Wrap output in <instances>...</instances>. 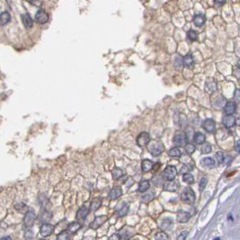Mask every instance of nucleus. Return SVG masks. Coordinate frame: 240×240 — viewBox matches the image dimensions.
Returning <instances> with one entry per match:
<instances>
[{
    "instance_id": "f257e3e1",
    "label": "nucleus",
    "mask_w": 240,
    "mask_h": 240,
    "mask_svg": "<svg viewBox=\"0 0 240 240\" xmlns=\"http://www.w3.org/2000/svg\"><path fill=\"white\" fill-rule=\"evenodd\" d=\"M147 146L148 152L153 156L160 155L163 153V151L165 150V147H164L163 144L160 141H158V140H155V141L149 142Z\"/></svg>"
},
{
    "instance_id": "f03ea898",
    "label": "nucleus",
    "mask_w": 240,
    "mask_h": 240,
    "mask_svg": "<svg viewBox=\"0 0 240 240\" xmlns=\"http://www.w3.org/2000/svg\"><path fill=\"white\" fill-rule=\"evenodd\" d=\"M181 199L185 204L192 205L195 202V193L191 188H185L181 194Z\"/></svg>"
},
{
    "instance_id": "7ed1b4c3",
    "label": "nucleus",
    "mask_w": 240,
    "mask_h": 240,
    "mask_svg": "<svg viewBox=\"0 0 240 240\" xmlns=\"http://www.w3.org/2000/svg\"><path fill=\"white\" fill-rule=\"evenodd\" d=\"M134 235H135V229L129 226H125L122 228H120V230L118 233V236L120 237V239L123 240H129Z\"/></svg>"
},
{
    "instance_id": "20e7f679",
    "label": "nucleus",
    "mask_w": 240,
    "mask_h": 240,
    "mask_svg": "<svg viewBox=\"0 0 240 240\" xmlns=\"http://www.w3.org/2000/svg\"><path fill=\"white\" fill-rule=\"evenodd\" d=\"M176 175H177L176 169L174 166H172V165L167 166L163 172V177L167 179V181H174Z\"/></svg>"
},
{
    "instance_id": "39448f33",
    "label": "nucleus",
    "mask_w": 240,
    "mask_h": 240,
    "mask_svg": "<svg viewBox=\"0 0 240 240\" xmlns=\"http://www.w3.org/2000/svg\"><path fill=\"white\" fill-rule=\"evenodd\" d=\"M35 219H36V214H35V212H34L33 210L30 209V210L27 211V213L25 214V217H24V225H25L26 227H32V226L33 225Z\"/></svg>"
},
{
    "instance_id": "423d86ee",
    "label": "nucleus",
    "mask_w": 240,
    "mask_h": 240,
    "mask_svg": "<svg viewBox=\"0 0 240 240\" xmlns=\"http://www.w3.org/2000/svg\"><path fill=\"white\" fill-rule=\"evenodd\" d=\"M149 142H150V135H149V134L147 133V132L140 133L137 137V144L140 147L147 145Z\"/></svg>"
},
{
    "instance_id": "0eeeda50",
    "label": "nucleus",
    "mask_w": 240,
    "mask_h": 240,
    "mask_svg": "<svg viewBox=\"0 0 240 240\" xmlns=\"http://www.w3.org/2000/svg\"><path fill=\"white\" fill-rule=\"evenodd\" d=\"M174 144L176 146H184L187 144V138L184 133H177L174 134Z\"/></svg>"
},
{
    "instance_id": "6e6552de",
    "label": "nucleus",
    "mask_w": 240,
    "mask_h": 240,
    "mask_svg": "<svg viewBox=\"0 0 240 240\" xmlns=\"http://www.w3.org/2000/svg\"><path fill=\"white\" fill-rule=\"evenodd\" d=\"M35 20L39 24H45L49 21V15L43 9H39L35 15Z\"/></svg>"
},
{
    "instance_id": "1a4fd4ad",
    "label": "nucleus",
    "mask_w": 240,
    "mask_h": 240,
    "mask_svg": "<svg viewBox=\"0 0 240 240\" xmlns=\"http://www.w3.org/2000/svg\"><path fill=\"white\" fill-rule=\"evenodd\" d=\"M54 226H52L51 224H48V223H45L43 224L42 227H41V229H40V233L42 237H49L50 236L53 232H54Z\"/></svg>"
},
{
    "instance_id": "9d476101",
    "label": "nucleus",
    "mask_w": 240,
    "mask_h": 240,
    "mask_svg": "<svg viewBox=\"0 0 240 240\" xmlns=\"http://www.w3.org/2000/svg\"><path fill=\"white\" fill-rule=\"evenodd\" d=\"M106 220H107V217L106 216L96 217V218H95V220L90 224V228H92V229H97V228H99Z\"/></svg>"
},
{
    "instance_id": "9b49d317",
    "label": "nucleus",
    "mask_w": 240,
    "mask_h": 240,
    "mask_svg": "<svg viewBox=\"0 0 240 240\" xmlns=\"http://www.w3.org/2000/svg\"><path fill=\"white\" fill-rule=\"evenodd\" d=\"M202 127L209 133H211V132H214L215 131V127H216V124H215V121L213 119H211V118H208L206 119L203 124H202Z\"/></svg>"
},
{
    "instance_id": "f8f14e48",
    "label": "nucleus",
    "mask_w": 240,
    "mask_h": 240,
    "mask_svg": "<svg viewBox=\"0 0 240 240\" xmlns=\"http://www.w3.org/2000/svg\"><path fill=\"white\" fill-rule=\"evenodd\" d=\"M178 184L174 181H167L163 184V190L166 191H170V192H175L178 190Z\"/></svg>"
},
{
    "instance_id": "ddd939ff",
    "label": "nucleus",
    "mask_w": 240,
    "mask_h": 240,
    "mask_svg": "<svg viewBox=\"0 0 240 240\" xmlns=\"http://www.w3.org/2000/svg\"><path fill=\"white\" fill-rule=\"evenodd\" d=\"M190 217H191V215H190V213H188L187 211L179 210L177 212V215H176V219L180 223H186L190 219Z\"/></svg>"
},
{
    "instance_id": "4468645a",
    "label": "nucleus",
    "mask_w": 240,
    "mask_h": 240,
    "mask_svg": "<svg viewBox=\"0 0 240 240\" xmlns=\"http://www.w3.org/2000/svg\"><path fill=\"white\" fill-rule=\"evenodd\" d=\"M224 110H225V113L228 116H232L236 112V110H237V105L233 101H228V102L226 103L225 107H224Z\"/></svg>"
},
{
    "instance_id": "2eb2a0df",
    "label": "nucleus",
    "mask_w": 240,
    "mask_h": 240,
    "mask_svg": "<svg viewBox=\"0 0 240 240\" xmlns=\"http://www.w3.org/2000/svg\"><path fill=\"white\" fill-rule=\"evenodd\" d=\"M222 123L228 128H231L236 124V118L234 116H225L222 119Z\"/></svg>"
},
{
    "instance_id": "dca6fc26",
    "label": "nucleus",
    "mask_w": 240,
    "mask_h": 240,
    "mask_svg": "<svg viewBox=\"0 0 240 240\" xmlns=\"http://www.w3.org/2000/svg\"><path fill=\"white\" fill-rule=\"evenodd\" d=\"M122 195V190L120 187H113L110 193H109V198L111 200H116L118 198H120V196Z\"/></svg>"
},
{
    "instance_id": "f3484780",
    "label": "nucleus",
    "mask_w": 240,
    "mask_h": 240,
    "mask_svg": "<svg viewBox=\"0 0 240 240\" xmlns=\"http://www.w3.org/2000/svg\"><path fill=\"white\" fill-rule=\"evenodd\" d=\"M217 89L216 82L212 79H208L205 83V90L208 93H212Z\"/></svg>"
},
{
    "instance_id": "a211bd4d",
    "label": "nucleus",
    "mask_w": 240,
    "mask_h": 240,
    "mask_svg": "<svg viewBox=\"0 0 240 240\" xmlns=\"http://www.w3.org/2000/svg\"><path fill=\"white\" fill-rule=\"evenodd\" d=\"M205 21H206V17H205V16H204V15H202V14L195 15V16H194V17H193V22H194V25L198 27L202 26L204 25Z\"/></svg>"
},
{
    "instance_id": "6ab92c4d",
    "label": "nucleus",
    "mask_w": 240,
    "mask_h": 240,
    "mask_svg": "<svg viewBox=\"0 0 240 240\" xmlns=\"http://www.w3.org/2000/svg\"><path fill=\"white\" fill-rule=\"evenodd\" d=\"M89 208H87L86 205H83L76 213V218L77 219H85V217L89 213Z\"/></svg>"
},
{
    "instance_id": "aec40b11",
    "label": "nucleus",
    "mask_w": 240,
    "mask_h": 240,
    "mask_svg": "<svg viewBox=\"0 0 240 240\" xmlns=\"http://www.w3.org/2000/svg\"><path fill=\"white\" fill-rule=\"evenodd\" d=\"M21 18H22V22H23L24 26L26 27V28H31V27L32 26V25H33L32 19V17H31L28 14H24V15H22Z\"/></svg>"
},
{
    "instance_id": "412c9836",
    "label": "nucleus",
    "mask_w": 240,
    "mask_h": 240,
    "mask_svg": "<svg viewBox=\"0 0 240 240\" xmlns=\"http://www.w3.org/2000/svg\"><path fill=\"white\" fill-rule=\"evenodd\" d=\"M80 228H81V224H80L79 222L75 221V222H72L71 224H69V225L68 226V229H67V230H68L70 234H75V233H76Z\"/></svg>"
},
{
    "instance_id": "4be33fe9",
    "label": "nucleus",
    "mask_w": 240,
    "mask_h": 240,
    "mask_svg": "<svg viewBox=\"0 0 240 240\" xmlns=\"http://www.w3.org/2000/svg\"><path fill=\"white\" fill-rule=\"evenodd\" d=\"M102 205V200L100 198H95L91 204H90V207H89V210L91 211H96Z\"/></svg>"
},
{
    "instance_id": "5701e85b",
    "label": "nucleus",
    "mask_w": 240,
    "mask_h": 240,
    "mask_svg": "<svg viewBox=\"0 0 240 240\" xmlns=\"http://www.w3.org/2000/svg\"><path fill=\"white\" fill-rule=\"evenodd\" d=\"M153 166H154V163L150 160H147V159L143 161L141 163V169L144 172H150L153 169Z\"/></svg>"
},
{
    "instance_id": "b1692460",
    "label": "nucleus",
    "mask_w": 240,
    "mask_h": 240,
    "mask_svg": "<svg viewBox=\"0 0 240 240\" xmlns=\"http://www.w3.org/2000/svg\"><path fill=\"white\" fill-rule=\"evenodd\" d=\"M11 19V16L8 12H3L0 15V26L6 25Z\"/></svg>"
},
{
    "instance_id": "393cba45",
    "label": "nucleus",
    "mask_w": 240,
    "mask_h": 240,
    "mask_svg": "<svg viewBox=\"0 0 240 240\" xmlns=\"http://www.w3.org/2000/svg\"><path fill=\"white\" fill-rule=\"evenodd\" d=\"M205 135L201 132H197L193 135V140L197 144H201L205 142Z\"/></svg>"
},
{
    "instance_id": "a878e982",
    "label": "nucleus",
    "mask_w": 240,
    "mask_h": 240,
    "mask_svg": "<svg viewBox=\"0 0 240 240\" xmlns=\"http://www.w3.org/2000/svg\"><path fill=\"white\" fill-rule=\"evenodd\" d=\"M183 61H184V64L187 67V68H190L192 69L193 67V59H192V56L191 54H187L184 57L183 59Z\"/></svg>"
},
{
    "instance_id": "bb28decb",
    "label": "nucleus",
    "mask_w": 240,
    "mask_h": 240,
    "mask_svg": "<svg viewBox=\"0 0 240 240\" xmlns=\"http://www.w3.org/2000/svg\"><path fill=\"white\" fill-rule=\"evenodd\" d=\"M71 235L68 230H63L58 235L57 240H71Z\"/></svg>"
},
{
    "instance_id": "cd10ccee",
    "label": "nucleus",
    "mask_w": 240,
    "mask_h": 240,
    "mask_svg": "<svg viewBox=\"0 0 240 240\" xmlns=\"http://www.w3.org/2000/svg\"><path fill=\"white\" fill-rule=\"evenodd\" d=\"M112 174H113V177L114 180H120V178L124 175V172H123V171L120 168L116 167V168H114L113 170Z\"/></svg>"
},
{
    "instance_id": "c85d7f7f",
    "label": "nucleus",
    "mask_w": 240,
    "mask_h": 240,
    "mask_svg": "<svg viewBox=\"0 0 240 240\" xmlns=\"http://www.w3.org/2000/svg\"><path fill=\"white\" fill-rule=\"evenodd\" d=\"M149 186H150V183L148 181H141L140 183V186H139V191L140 192H146L148 189H149Z\"/></svg>"
},
{
    "instance_id": "c756f323",
    "label": "nucleus",
    "mask_w": 240,
    "mask_h": 240,
    "mask_svg": "<svg viewBox=\"0 0 240 240\" xmlns=\"http://www.w3.org/2000/svg\"><path fill=\"white\" fill-rule=\"evenodd\" d=\"M201 163L203 165H205L206 167H209V168H212L215 166V161L210 157H207V158H204L201 160Z\"/></svg>"
},
{
    "instance_id": "7c9ffc66",
    "label": "nucleus",
    "mask_w": 240,
    "mask_h": 240,
    "mask_svg": "<svg viewBox=\"0 0 240 240\" xmlns=\"http://www.w3.org/2000/svg\"><path fill=\"white\" fill-rule=\"evenodd\" d=\"M155 198V195L153 192H148V193H146L144 194L142 197H141V200L145 202V203H148L150 201H152Z\"/></svg>"
},
{
    "instance_id": "2f4dec72",
    "label": "nucleus",
    "mask_w": 240,
    "mask_h": 240,
    "mask_svg": "<svg viewBox=\"0 0 240 240\" xmlns=\"http://www.w3.org/2000/svg\"><path fill=\"white\" fill-rule=\"evenodd\" d=\"M168 155L171 156V157H180L181 156V152H180V150L177 147H174V148H171L168 151Z\"/></svg>"
},
{
    "instance_id": "473e14b6",
    "label": "nucleus",
    "mask_w": 240,
    "mask_h": 240,
    "mask_svg": "<svg viewBox=\"0 0 240 240\" xmlns=\"http://www.w3.org/2000/svg\"><path fill=\"white\" fill-rule=\"evenodd\" d=\"M183 181L185 183H187V184H192V183H194V178H193L192 174L187 172V173H185V174L183 175Z\"/></svg>"
},
{
    "instance_id": "72a5a7b5",
    "label": "nucleus",
    "mask_w": 240,
    "mask_h": 240,
    "mask_svg": "<svg viewBox=\"0 0 240 240\" xmlns=\"http://www.w3.org/2000/svg\"><path fill=\"white\" fill-rule=\"evenodd\" d=\"M15 209L17 210V211H19V212H25V213H27V211L30 210L24 203H18V204H16L15 206Z\"/></svg>"
},
{
    "instance_id": "f704fd0d",
    "label": "nucleus",
    "mask_w": 240,
    "mask_h": 240,
    "mask_svg": "<svg viewBox=\"0 0 240 240\" xmlns=\"http://www.w3.org/2000/svg\"><path fill=\"white\" fill-rule=\"evenodd\" d=\"M172 225H173V222H172L171 218H167V219H165V220L162 221L160 227H161L163 229H171Z\"/></svg>"
},
{
    "instance_id": "c9c22d12",
    "label": "nucleus",
    "mask_w": 240,
    "mask_h": 240,
    "mask_svg": "<svg viewBox=\"0 0 240 240\" xmlns=\"http://www.w3.org/2000/svg\"><path fill=\"white\" fill-rule=\"evenodd\" d=\"M156 240H168V236L165 232H157L155 236Z\"/></svg>"
},
{
    "instance_id": "e433bc0d",
    "label": "nucleus",
    "mask_w": 240,
    "mask_h": 240,
    "mask_svg": "<svg viewBox=\"0 0 240 240\" xmlns=\"http://www.w3.org/2000/svg\"><path fill=\"white\" fill-rule=\"evenodd\" d=\"M183 60L179 57H177L174 61V68L176 70H182L183 69Z\"/></svg>"
},
{
    "instance_id": "4c0bfd02",
    "label": "nucleus",
    "mask_w": 240,
    "mask_h": 240,
    "mask_svg": "<svg viewBox=\"0 0 240 240\" xmlns=\"http://www.w3.org/2000/svg\"><path fill=\"white\" fill-rule=\"evenodd\" d=\"M187 37L189 40L191 41H196L197 38H198V35H197V33L193 30H190L188 33H187Z\"/></svg>"
},
{
    "instance_id": "58836bf2",
    "label": "nucleus",
    "mask_w": 240,
    "mask_h": 240,
    "mask_svg": "<svg viewBox=\"0 0 240 240\" xmlns=\"http://www.w3.org/2000/svg\"><path fill=\"white\" fill-rule=\"evenodd\" d=\"M212 150V147L210 144H205L202 147H201V153L202 154H210Z\"/></svg>"
},
{
    "instance_id": "ea45409f",
    "label": "nucleus",
    "mask_w": 240,
    "mask_h": 240,
    "mask_svg": "<svg viewBox=\"0 0 240 240\" xmlns=\"http://www.w3.org/2000/svg\"><path fill=\"white\" fill-rule=\"evenodd\" d=\"M128 210H129V205H124L120 210H118L117 214H118L119 217H123V216H125L127 214Z\"/></svg>"
},
{
    "instance_id": "a19ab883",
    "label": "nucleus",
    "mask_w": 240,
    "mask_h": 240,
    "mask_svg": "<svg viewBox=\"0 0 240 240\" xmlns=\"http://www.w3.org/2000/svg\"><path fill=\"white\" fill-rule=\"evenodd\" d=\"M216 159H217V162H218V164H221V163H223V162L225 161V157H224V155H223V153L222 152H218L216 154Z\"/></svg>"
},
{
    "instance_id": "79ce46f5",
    "label": "nucleus",
    "mask_w": 240,
    "mask_h": 240,
    "mask_svg": "<svg viewBox=\"0 0 240 240\" xmlns=\"http://www.w3.org/2000/svg\"><path fill=\"white\" fill-rule=\"evenodd\" d=\"M185 151L187 152V154L192 155L195 151V146L192 144H185Z\"/></svg>"
},
{
    "instance_id": "37998d69",
    "label": "nucleus",
    "mask_w": 240,
    "mask_h": 240,
    "mask_svg": "<svg viewBox=\"0 0 240 240\" xmlns=\"http://www.w3.org/2000/svg\"><path fill=\"white\" fill-rule=\"evenodd\" d=\"M208 183V179L206 177H202L200 181V190H203Z\"/></svg>"
},
{
    "instance_id": "c03bdc74",
    "label": "nucleus",
    "mask_w": 240,
    "mask_h": 240,
    "mask_svg": "<svg viewBox=\"0 0 240 240\" xmlns=\"http://www.w3.org/2000/svg\"><path fill=\"white\" fill-rule=\"evenodd\" d=\"M187 236H188V232L187 231H184V232H183V233H181L179 235V237L177 238V240H185Z\"/></svg>"
},
{
    "instance_id": "a18cd8bd",
    "label": "nucleus",
    "mask_w": 240,
    "mask_h": 240,
    "mask_svg": "<svg viewBox=\"0 0 240 240\" xmlns=\"http://www.w3.org/2000/svg\"><path fill=\"white\" fill-rule=\"evenodd\" d=\"M235 99L238 100V101H240V89H237L236 91H235Z\"/></svg>"
},
{
    "instance_id": "49530a36",
    "label": "nucleus",
    "mask_w": 240,
    "mask_h": 240,
    "mask_svg": "<svg viewBox=\"0 0 240 240\" xmlns=\"http://www.w3.org/2000/svg\"><path fill=\"white\" fill-rule=\"evenodd\" d=\"M187 170H188V168L186 167V165H184L183 168L181 169V173H182L183 175L185 174V173H187Z\"/></svg>"
},
{
    "instance_id": "de8ad7c7",
    "label": "nucleus",
    "mask_w": 240,
    "mask_h": 240,
    "mask_svg": "<svg viewBox=\"0 0 240 240\" xmlns=\"http://www.w3.org/2000/svg\"><path fill=\"white\" fill-rule=\"evenodd\" d=\"M235 149L237 152L240 153V140H238L237 143H236V146H235Z\"/></svg>"
},
{
    "instance_id": "09e8293b",
    "label": "nucleus",
    "mask_w": 240,
    "mask_h": 240,
    "mask_svg": "<svg viewBox=\"0 0 240 240\" xmlns=\"http://www.w3.org/2000/svg\"><path fill=\"white\" fill-rule=\"evenodd\" d=\"M226 3V1H215V5H216L217 6H221V5H223L224 4Z\"/></svg>"
},
{
    "instance_id": "8fccbe9b",
    "label": "nucleus",
    "mask_w": 240,
    "mask_h": 240,
    "mask_svg": "<svg viewBox=\"0 0 240 240\" xmlns=\"http://www.w3.org/2000/svg\"><path fill=\"white\" fill-rule=\"evenodd\" d=\"M159 166H160V163H156V164H154V166H153V169L156 171V170H157V169L159 168Z\"/></svg>"
},
{
    "instance_id": "3c124183",
    "label": "nucleus",
    "mask_w": 240,
    "mask_h": 240,
    "mask_svg": "<svg viewBox=\"0 0 240 240\" xmlns=\"http://www.w3.org/2000/svg\"><path fill=\"white\" fill-rule=\"evenodd\" d=\"M0 240H12V238L10 237H4V238H1Z\"/></svg>"
},
{
    "instance_id": "603ef678",
    "label": "nucleus",
    "mask_w": 240,
    "mask_h": 240,
    "mask_svg": "<svg viewBox=\"0 0 240 240\" xmlns=\"http://www.w3.org/2000/svg\"><path fill=\"white\" fill-rule=\"evenodd\" d=\"M236 123H237V125H238V126H239L240 127V118H238V119L236 121Z\"/></svg>"
},
{
    "instance_id": "864d4df0",
    "label": "nucleus",
    "mask_w": 240,
    "mask_h": 240,
    "mask_svg": "<svg viewBox=\"0 0 240 240\" xmlns=\"http://www.w3.org/2000/svg\"><path fill=\"white\" fill-rule=\"evenodd\" d=\"M238 68H239V69H240V60H239V61H238Z\"/></svg>"
},
{
    "instance_id": "5fc2aeb1",
    "label": "nucleus",
    "mask_w": 240,
    "mask_h": 240,
    "mask_svg": "<svg viewBox=\"0 0 240 240\" xmlns=\"http://www.w3.org/2000/svg\"><path fill=\"white\" fill-rule=\"evenodd\" d=\"M40 240H46V239H40Z\"/></svg>"
},
{
    "instance_id": "6e6d98bb",
    "label": "nucleus",
    "mask_w": 240,
    "mask_h": 240,
    "mask_svg": "<svg viewBox=\"0 0 240 240\" xmlns=\"http://www.w3.org/2000/svg\"><path fill=\"white\" fill-rule=\"evenodd\" d=\"M135 240H138V239H135Z\"/></svg>"
}]
</instances>
